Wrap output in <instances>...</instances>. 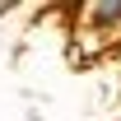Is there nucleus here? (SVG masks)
Here are the masks:
<instances>
[{"label": "nucleus", "mask_w": 121, "mask_h": 121, "mask_svg": "<svg viewBox=\"0 0 121 121\" xmlns=\"http://www.w3.org/2000/svg\"><path fill=\"white\" fill-rule=\"evenodd\" d=\"M79 19L93 23V33H103V37H121V0H89Z\"/></svg>", "instance_id": "1"}]
</instances>
